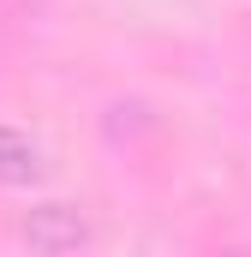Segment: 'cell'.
Here are the masks:
<instances>
[{
  "label": "cell",
  "mask_w": 251,
  "mask_h": 257,
  "mask_svg": "<svg viewBox=\"0 0 251 257\" xmlns=\"http://www.w3.org/2000/svg\"><path fill=\"white\" fill-rule=\"evenodd\" d=\"M24 239L42 257H66V251H78V245L90 239V221H84L78 203H36V209L24 215Z\"/></svg>",
  "instance_id": "6da1fadb"
},
{
  "label": "cell",
  "mask_w": 251,
  "mask_h": 257,
  "mask_svg": "<svg viewBox=\"0 0 251 257\" xmlns=\"http://www.w3.org/2000/svg\"><path fill=\"white\" fill-rule=\"evenodd\" d=\"M36 174H42L36 138H24L18 126H0V186H30Z\"/></svg>",
  "instance_id": "7a4b0ae2"
}]
</instances>
